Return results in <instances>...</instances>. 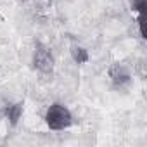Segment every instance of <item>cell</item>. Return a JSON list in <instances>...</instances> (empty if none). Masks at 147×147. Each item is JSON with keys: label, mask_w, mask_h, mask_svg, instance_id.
Returning a JSON list of instances; mask_svg holds the SVG:
<instances>
[{"label": "cell", "mask_w": 147, "mask_h": 147, "mask_svg": "<svg viewBox=\"0 0 147 147\" xmlns=\"http://www.w3.org/2000/svg\"><path fill=\"white\" fill-rule=\"evenodd\" d=\"M33 62H35V67L40 69L42 73H52V69H54V57H52V52H50L45 45H42V43H38L36 49H35Z\"/></svg>", "instance_id": "7a4b0ae2"}, {"label": "cell", "mask_w": 147, "mask_h": 147, "mask_svg": "<svg viewBox=\"0 0 147 147\" xmlns=\"http://www.w3.org/2000/svg\"><path fill=\"white\" fill-rule=\"evenodd\" d=\"M5 114H7L11 125H16L18 119H19L21 114H23V104H12V106H9V107L5 109Z\"/></svg>", "instance_id": "277c9868"}, {"label": "cell", "mask_w": 147, "mask_h": 147, "mask_svg": "<svg viewBox=\"0 0 147 147\" xmlns=\"http://www.w3.org/2000/svg\"><path fill=\"white\" fill-rule=\"evenodd\" d=\"M71 55H73V59H75V62H78V64H83V62L88 61V52L83 47H78V45L71 47Z\"/></svg>", "instance_id": "5b68a950"}, {"label": "cell", "mask_w": 147, "mask_h": 147, "mask_svg": "<svg viewBox=\"0 0 147 147\" xmlns=\"http://www.w3.org/2000/svg\"><path fill=\"white\" fill-rule=\"evenodd\" d=\"M45 123L50 130H64L67 126H71L73 123V116L69 113V109L59 102L52 104L47 113H45Z\"/></svg>", "instance_id": "6da1fadb"}, {"label": "cell", "mask_w": 147, "mask_h": 147, "mask_svg": "<svg viewBox=\"0 0 147 147\" xmlns=\"http://www.w3.org/2000/svg\"><path fill=\"white\" fill-rule=\"evenodd\" d=\"M109 76H111V80H113V83L114 85H125V83H128L130 82V71H128V67L125 66V64H121V62H114L113 66H111V69H109Z\"/></svg>", "instance_id": "3957f363"}, {"label": "cell", "mask_w": 147, "mask_h": 147, "mask_svg": "<svg viewBox=\"0 0 147 147\" xmlns=\"http://www.w3.org/2000/svg\"><path fill=\"white\" fill-rule=\"evenodd\" d=\"M133 9L138 11V14L144 18V11H145V0H133Z\"/></svg>", "instance_id": "8992f818"}]
</instances>
